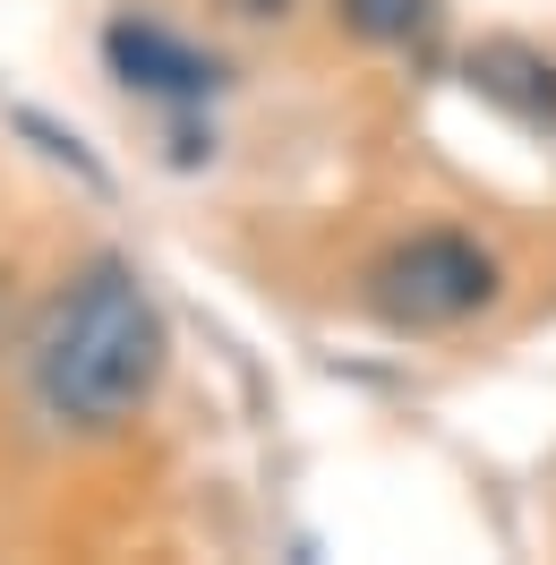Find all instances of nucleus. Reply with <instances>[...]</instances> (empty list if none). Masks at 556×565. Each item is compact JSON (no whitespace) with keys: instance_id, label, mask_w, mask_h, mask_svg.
<instances>
[{"instance_id":"f03ea898","label":"nucleus","mask_w":556,"mask_h":565,"mask_svg":"<svg viewBox=\"0 0 556 565\" xmlns=\"http://www.w3.org/2000/svg\"><path fill=\"white\" fill-rule=\"evenodd\" d=\"M488 291H496V266H488L462 232H419V241L385 248L377 266H368L377 318L385 326H411V334H428V326H462Z\"/></svg>"},{"instance_id":"7ed1b4c3","label":"nucleus","mask_w":556,"mask_h":565,"mask_svg":"<svg viewBox=\"0 0 556 565\" xmlns=\"http://www.w3.org/2000/svg\"><path fill=\"white\" fill-rule=\"evenodd\" d=\"M111 70L129 77V86H146V95H206L214 86V61L206 52H189V43H172L163 26H138V18H120L104 35Z\"/></svg>"},{"instance_id":"f257e3e1","label":"nucleus","mask_w":556,"mask_h":565,"mask_svg":"<svg viewBox=\"0 0 556 565\" xmlns=\"http://www.w3.org/2000/svg\"><path fill=\"white\" fill-rule=\"evenodd\" d=\"M163 377V309L138 266L95 257L35 334V394L70 428H120Z\"/></svg>"},{"instance_id":"39448f33","label":"nucleus","mask_w":556,"mask_h":565,"mask_svg":"<svg viewBox=\"0 0 556 565\" xmlns=\"http://www.w3.org/2000/svg\"><path fill=\"white\" fill-rule=\"evenodd\" d=\"M343 26L360 43H419L437 26V0H343Z\"/></svg>"},{"instance_id":"20e7f679","label":"nucleus","mask_w":556,"mask_h":565,"mask_svg":"<svg viewBox=\"0 0 556 565\" xmlns=\"http://www.w3.org/2000/svg\"><path fill=\"white\" fill-rule=\"evenodd\" d=\"M471 86L488 104H505L514 120H531V129L556 120V61H539L531 43H480L471 52Z\"/></svg>"}]
</instances>
